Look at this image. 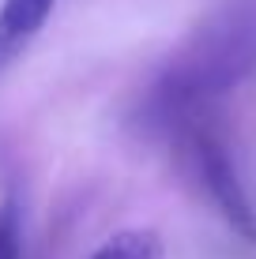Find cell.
Segmentation results:
<instances>
[{
	"instance_id": "6da1fadb",
	"label": "cell",
	"mask_w": 256,
	"mask_h": 259,
	"mask_svg": "<svg viewBox=\"0 0 256 259\" xmlns=\"http://www.w3.org/2000/svg\"><path fill=\"white\" fill-rule=\"evenodd\" d=\"M256 71V0H226L181 38L132 105V128L162 139L173 120L215 109Z\"/></svg>"
},
{
	"instance_id": "7a4b0ae2",
	"label": "cell",
	"mask_w": 256,
	"mask_h": 259,
	"mask_svg": "<svg viewBox=\"0 0 256 259\" xmlns=\"http://www.w3.org/2000/svg\"><path fill=\"white\" fill-rule=\"evenodd\" d=\"M162 139L170 143L173 162L189 181V188L230 226V233L256 244V207L237 177L230 147L215 124V109H196L189 117L173 120Z\"/></svg>"
},
{
	"instance_id": "3957f363",
	"label": "cell",
	"mask_w": 256,
	"mask_h": 259,
	"mask_svg": "<svg viewBox=\"0 0 256 259\" xmlns=\"http://www.w3.org/2000/svg\"><path fill=\"white\" fill-rule=\"evenodd\" d=\"M57 0H4L0 8V75L30 49V41L49 23Z\"/></svg>"
},
{
	"instance_id": "277c9868",
	"label": "cell",
	"mask_w": 256,
	"mask_h": 259,
	"mask_svg": "<svg viewBox=\"0 0 256 259\" xmlns=\"http://www.w3.org/2000/svg\"><path fill=\"white\" fill-rule=\"evenodd\" d=\"M91 259H166V244L155 229L132 226V229L113 233L109 240H102Z\"/></svg>"
},
{
	"instance_id": "5b68a950",
	"label": "cell",
	"mask_w": 256,
	"mask_h": 259,
	"mask_svg": "<svg viewBox=\"0 0 256 259\" xmlns=\"http://www.w3.org/2000/svg\"><path fill=\"white\" fill-rule=\"evenodd\" d=\"M0 259H23V210L15 195L0 203Z\"/></svg>"
}]
</instances>
